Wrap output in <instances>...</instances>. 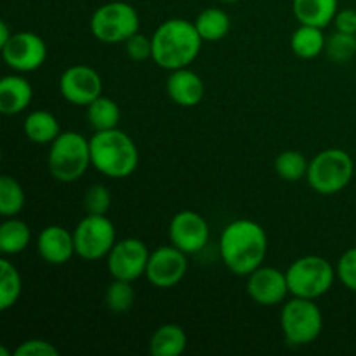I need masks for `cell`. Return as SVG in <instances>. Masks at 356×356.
<instances>
[{
	"instance_id": "3",
	"label": "cell",
	"mask_w": 356,
	"mask_h": 356,
	"mask_svg": "<svg viewBox=\"0 0 356 356\" xmlns=\"http://www.w3.org/2000/svg\"><path fill=\"white\" fill-rule=\"evenodd\" d=\"M90 162L92 167L110 179H125L139 165L136 143L120 129L94 132L90 138Z\"/></svg>"
},
{
	"instance_id": "34",
	"label": "cell",
	"mask_w": 356,
	"mask_h": 356,
	"mask_svg": "<svg viewBox=\"0 0 356 356\" xmlns=\"http://www.w3.org/2000/svg\"><path fill=\"white\" fill-rule=\"evenodd\" d=\"M16 356H58V348L45 339H28L14 351Z\"/></svg>"
},
{
	"instance_id": "33",
	"label": "cell",
	"mask_w": 356,
	"mask_h": 356,
	"mask_svg": "<svg viewBox=\"0 0 356 356\" xmlns=\"http://www.w3.org/2000/svg\"><path fill=\"white\" fill-rule=\"evenodd\" d=\"M125 52L132 61H146L152 58V37H146L145 33L138 31L131 38L124 42Z\"/></svg>"
},
{
	"instance_id": "20",
	"label": "cell",
	"mask_w": 356,
	"mask_h": 356,
	"mask_svg": "<svg viewBox=\"0 0 356 356\" xmlns=\"http://www.w3.org/2000/svg\"><path fill=\"white\" fill-rule=\"evenodd\" d=\"M188 346V336L177 323H163L152 334L148 351L153 356H179Z\"/></svg>"
},
{
	"instance_id": "11",
	"label": "cell",
	"mask_w": 356,
	"mask_h": 356,
	"mask_svg": "<svg viewBox=\"0 0 356 356\" xmlns=\"http://www.w3.org/2000/svg\"><path fill=\"white\" fill-rule=\"evenodd\" d=\"M149 250L139 238L118 240L106 256L108 271L117 280L136 282L145 277L148 266Z\"/></svg>"
},
{
	"instance_id": "28",
	"label": "cell",
	"mask_w": 356,
	"mask_h": 356,
	"mask_svg": "<svg viewBox=\"0 0 356 356\" xmlns=\"http://www.w3.org/2000/svg\"><path fill=\"white\" fill-rule=\"evenodd\" d=\"M308 167L309 160L301 152H296V149L282 152L275 159V170H277V174L282 179L291 181V183H296V181H301L302 177H306Z\"/></svg>"
},
{
	"instance_id": "14",
	"label": "cell",
	"mask_w": 356,
	"mask_h": 356,
	"mask_svg": "<svg viewBox=\"0 0 356 356\" xmlns=\"http://www.w3.org/2000/svg\"><path fill=\"white\" fill-rule=\"evenodd\" d=\"M209 222L204 216L195 211H181L170 219V243L184 254H198L204 250L209 242Z\"/></svg>"
},
{
	"instance_id": "9",
	"label": "cell",
	"mask_w": 356,
	"mask_h": 356,
	"mask_svg": "<svg viewBox=\"0 0 356 356\" xmlns=\"http://www.w3.org/2000/svg\"><path fill=\"white\" fill-rule=\"evenodd\" d=\"M76 256L83 261H99L117 243L115 226L106 216L87 214L73 229Z\"/></svg>"
},
{
	"instance_id": "26",
	"label": "cell",
	"mask_w": 356,
	"mask_h": 356,
	"mask_svg": "<svg viewBox=\"0 0 356 356\" xmlns=\"http://www.w3.org/2000/svg\"><path fill=\"white\" fill-rule=\"evenodd\" d=\"M23 280L17 268L9 259L0 261V309L7 312L21 298Z\"/></svg>"
},
{
	"instance_id": "24",
	"label": "cell",
	"mask_w": 356,
	"mask_h": 356,
	"mask_svg": "<svg viewBox=\"0 0 356 356\" xmlns=\"http://www.w3.org/2000/svg\"><path fill=\"white\" fill-rule=\"evenodd\" d=\"M31 240V229L24 221L7 218L0 225V250L6 256H16L23 252Z\"/></svg>"
},
{
	"instance_id": "18",
	"label": "cell",
	"mask_w": 356,
	"mask_h": 356,
	"mask_svg": "<svg viewBox=\"0 0 356 356\" xmlns=\"http://www.w3.org/2000/svg\"><path fill=\"white\" fill-rule=\"evenodd\" d=\"M33 99V87L21 75H6L0 80V111L17 115L26 110Z\"/></svg>"
},
{
	"instance_id": "31",
	"label": "cell",
	"mask_w": 356,
	"mask_h": 356,
	"mask_svg": "<svg viewBox=\"0 0 356 356\" xmlns=\"http://www.w3.org/2000/svg\"><path fill=\"white\" fill-rule=\"evenodd\" d=\"M87 214L106 216L111 207V193L104 184H92L87 188L86 197H83Z\"/></svg>"
},
{
	"instance_id": "19",
	"label": "cell",
	"mask_w": 356,
	"mask_h": 356,
	"mask_svg": "<svg viewBox=\"0 0 356 356\" xmlns=\"http://www.w3.org/2000/svg\"><path fill=\"white\" fill-rule=\"evenodd\" d=\"M339 10L337 0H292V13L299 24L325 28Z\"/></svg>"
},
{
	"instance_id": "6",
	"label": "cell",
	"mask_w": 356,
	"mask_h": 356,
	"mask_svg": "<svg viewBox=\"0 0 356 356\" xmlns=\"http://www.w3.org/2000/svg\"><path fill=\"white\" fill-rule=\"evenodd\" d=\"M280 327L289 346H306L318 339L323 329L322 309L315 299L294 298L284 302Z\"/></svg>"
},
{
	"instance_id": "27",
	"label": "cell",
	"mask_w": 356,
	"mask_h": 356,
	"mask_svg": "<svg viewBox=\"0 0 356 356\" xmlns=\"http://www.w3.org/2000/svg\"><path fill=\"white\" fill-rule=\"evenodd\" d=\"M24 190L14 177H0V214L3 218H16L24 209Z\"/></svg>"
},
{
	"instance_id": "36",
	"label": "cell",
	"mask_w": 356,
	"mask_h": 356,
	"mask_svg": "<svg viewBox=\"0 0 356 356\" xmlns=\"http://www.w3.org/2000/svg\"><path fill=\"white\" fill-rule=\"evenodd\" d=\"M10 37H13V33H10L9 30V24H7L6 21H2V23H0V47H2L3 44H7Z\"/></svg>"
},
{
	"instance_id": "15",
	"label": "cell",
	"mask_w": 356,
	"mask_h": 356,
	"mask_svg": "<svg viewBox=\"0 0 356 356\" xmlns=\"http://www.w3.org/2000/svg\"><path fill=\"white\" fill-rule=\"evenodd\" d=\"M247 294L259 306H277L291 294L285 271L259 266L247 277Z\"/></svg>"
},
{
	"instance_id": "38",
	"label": "cell",
	"mask_w": 356,
	"mask_h": 356,
	"mask_svg": "<svg viewBox=\"0 0 356 356\" xmlns=\"http://www.w3.org/2000/svg\"><path fill=\"white\" fill-rule=\"evenodd\" d=\"M219 2H222V3H235V2H238V0H219Z\"/></svg>"
},
{
	"instance_id": "4",
	"label": "cell",
	"mask_w": 356,
	"mask_h": 356,
	"mask_svg": "<svg viewBox=\"0 0 356 356\" xmlns=\"http://www.w3.org/2000/svg\"><path fill=\"white\" fill-rule=\"evenodd\" d=\"M49 172L59 183H73L92 165L90 162V139L76 131L61 132L49 145Z\"/></svg>"
},
{
	"instance_id": "32",
	"label": "cell",
	"mask_w": 356,
	"mask_h": 356,
	"mask_svg": "<svg viewBox=\"0 0 356 356\" xmlns=\"http://www.w3.org/2000/svg\"><path fill=\"white\" fill-rule=\"evenodd\" d=\"M337 278L348 291L356 292V247L348 249L343 256L339 257L336 266Z\"/></svg>"
},
{
	"instance_id": "30",
	"label": "cell",
	"mask_w": 356,
	"mask_h": 356,
	"mask_svg": "<svg viewBox=\"0 0 356 356\" xmlns=\"http://www.w3.org/2000/svg\"><path fill=\"white\" fill-rule=\"evenodd\" d=\"M325 54L330 61L337 63V65L348 63L356 54V35L336 30L327 37Z\"/></svg>"
},
{
	"instance_id": "10",
	"label": "cell",
	"mask_w": 356,
	"mask_h": 356,
	"mask_svg": "<svg viewBox=\"0 0 356 356\" xmlns=\"http://www.w3.org/2000/svg\"><path fill=\"white\" fill-rule=\"evenodd\" d=\"M0 49L3 63L17 73L35 72L47 59V45L33 31H16Z\"/></svg>"
},
{
	"instance_id": "16",
	"label": "cell",
	"mask_w": 356,
	"mask_h": 356,
	"mask_svg": "<svg viewBox=\"0 0 356 356\" xmlns=\"http://www.w3.org/2000/svg\"><path fill=\"white\" fill-rule=\"evenodd\" d=\"M37 252L45 263L61 266L75 256L73 232L58 225H51L42 229L37 236Z\"/></svg>"
},
{
	"instance_id": "12",
	"label": "cell",
	"mask_w": 356,
	"mask_h": 356,
	"mask_svg": "<svg viewBox=\"0 0 356 356\" xmlns=\"http://www.w3.org/2000/svg\"><path fill=\"white\" fill-rule=\"evenodd\" d=\"M188 254L170 245L159 247L149 254L146 266V280L156 289H172L181 284L188 273Z\"/></svg>"
},
{
	"instance_id": "21",
	"label": "cell",
	"mask_w": 356,
	"mask_h": 356,
	"mask_svg": "<svg viewBox=\"0 0 356 356\" xmlns=\"http://www.w3.org/2000/svg\"><path fill=\"white\" fill-rule=\"evenodd\" d=\"M23 132L31 143L37 145H51L59 134V122L51 111L35 110L28 113V117L23 122Z\"/></svg>"
},
{
	"instance_id": "2",
	"label": "cell",
	"mask_w": 356,
	"mask_h": 356,
	"mask_svg": "<svg viewBox=\"0 0 356 356\" xmlns=\"http://www.w3.org/2000/svg\"><path fill=\"white\" fill-rule=\"evenodd\" d=\"M200 33L195 23L172 17L160 24L152 37V59L162 70L188 68L202 51Z\"/></svg>"
},
{
	"instance_id": "37",
	"label": "cell",
	"mask_w": 356,
	"mask_h": 356,
	"mask_svg": "<svg viewBox=\"0 0 356 356\" xmlns=\"http://www.w3.org/2000/svg\"><path fill=\"white\" fill-rule=\"evenodd\" d=\"M0 356H9V353H7L6 348H0Z\"/></svg>"
},
{
	"instance_id": "25",
	"label": "cell",
	"mask_w": 356,
	"mask_h": 356,
	"mask_svg": "<svg viewBox=\"0 0 356 356\" xmlns=\"http://www.w3.org/2000/svg\"><path fill=\"white\" fill-rule=\"evenodd\" d=\"M86 108H87V120H89V125L92 127L94 132L110 131V129L118 127L122 111H120V106H118L113 99H110V97L101 94L97 99H94L92 103Z\"/></svg>"
},
{
	"instance_id": "1",
	"label": "cell",
	"mask_w": 356,
	"mask_h": 356,
	"mask_svg": "<svg viewBox=\"0 0 356 356\" xmlns=\"http://www.w3.org/2000/svg\"><path fill=\"white\" fill-rule=\"evenodd\" d=\"M219 252L222 263L233 275L249 277L254 270L263 266L268 252L266 232L259 222L236 219L222 229Z\"/></svg>"
},
{
	"instance_id": "29",
	"label": "cell",
	"mask_w": 356,
	"mask_h": 356,
	"mask_svg": "<svg viewBox=\"0 0 356 356\" xmlns=\"http://www.w3.org/2000/svg\"><path fill=\"white\" fill-rule=\"evenodd\" d=\"M136 301V291L132 287V282L127 280H117L113 278L110 285H108L106 292H104V305L111 313H127L132 308Z\"/></svg>"
},
{
	"instance_id": "8",
	"label": "cell",
	"mask_w": 356,
	"mask_h": 356,
	"mask_svg": "<svg viewBox=\"0 0 356 356\" xmlns=\"http://www.w3.org/2000/svg\"><path fill=\"white\" fill-rule=\"evenodd\" d=\"M90 33L103 44H124L139 31V14L127 2H108L90 16Z\"/></svg>"
},
{
	"instance_id": "7",
	"label": "cell",
	"mask_w": 356,
	"mask_h": 356,
	"mask_svg": "<svg viewBox=\"0 0 356 356\" xmlns=\"http://www.w3.org/2000/svg\"><path fill=\"white\" fill-rule=\"evenodd\" d=\"M289 291L294 298L318 299L332 289L337 273L322 256H305L296 259L285 271Z\"/></svg>"
},
{
	"instance_id": "13",
	"label": "cell",
	"mask_w": 356,
	"mask_h": 356,
	"mask_svg": "<svg viewBox=\"0 0 356 356\" xmlns=\"http://www.w3.org/2000/svg\"><path fill=\"white\" fill-rule=\"evenodd\" d=\"M59 92L75 106H89L103 94V80L90 66L73 65L59 76Z\"/></svg>"
},
{
	"instance_id": "35",
	"label": "cell",
	"mask_w": 356,
	"mask_h": 356,
	"mask_svg": "<svg viewBox=\"0 0 356 356\" xmlns=\"http://www.w3.org/2000/svg\"><path fill=\"white\" fill-rule=\"evenodd\" d=\"M334 26L343 33L356 35V10L355 9H339L334 17Z\"/></svg>"
},
{
	"instance_id": "23",
	"label": "cell",
	"mask_w": 356,
	"mask_h": 356,
	"mask_svg": "<svg viewBox=\"0 0 356 356\" xmlns=\"http://www.w3.org/2000/svg\"><path fill=\"white\" fill-rule=\"evenodd\" d=\"M195 26L204 42H219L228 35L229 28H232V19L219 7H209L198 14L195 19Z\"/></svg>"
},
{
	"instance_id": "5",
	"label": "cell",
	"mask_w": 356,
	"mask_h": 356,
	"mask_svg": "<svg viewBox=\"0 0 356 356\" xmlns=\"http://www.w3.org/2000/svg\"><path fill=\"white\" fill-rule=\"evenodd\" d=\"M355 174V162L348 152L341 148H329L309 160V186L320 195H336L351 183Z\"/></svg>"
},
{
	"instance_id": "17",
	"label": "cell",
	"mask_w": 356,
	"mask_h": 356,
	"mask_svg": "<svg viewBox=\"0 0 356 356\" xmlns=\"http://www.w3.org/2000/svg\"><path fill=\"white\" fill-rule=\"evenodd\" d=\"M165 90L172 103H176L177 106L191 108L197 106L204 99L205 83L193 70L179 68L170 72L165 83Z\"/></svg>"
},
{
	"instance_id": "22",
	"label": "cell",
	"mask_w": 356,
	"mask_h": 356,
	"mask_svg": "<svg viewBox=\"0 0 356 356\" xmlns=\"http://www.w3.org/2000/svg\"><path fill=\"white\" fill-rule=\"evenodd\" d=\"M322 30L323 28L312 26V24H299V28L291 37L292 52L301 59L318 58L322 52H325L327 42Z\"/></svg>"
}]
</instances>
